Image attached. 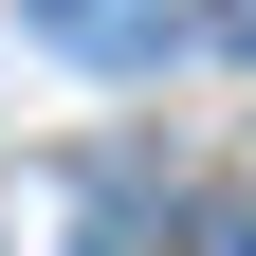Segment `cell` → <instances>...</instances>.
Listing matches in <instances>:
<instances>
[{"label":"cell","mask_w":256,"mask_h":256,"mask_svg":"<svg viewBox=\"0 0 256 256\" xmlns=\"http://www.w3.org/2000/svg\"><path fill=\"white\" fill-rule=\"evenodd\" d=\"M18 18H37L55 55H165L183 37V0H18Z\"/></svg>","instance_id":"6da1fadb"}]
</instances>
